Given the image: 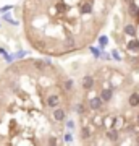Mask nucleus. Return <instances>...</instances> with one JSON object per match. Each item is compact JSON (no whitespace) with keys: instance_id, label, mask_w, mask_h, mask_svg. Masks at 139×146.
I'll return each mask as SVG.
<instances>
[{"instance_id":"obj_5","label":"nucleus","mask_w":139,"mask_h":146,"mask_svg":"<svg viewBox=\"0 0 139 146\" xmlns=\"http://www.w3.org/2000/svg\"><path fill=\"white\" fill-rule=\"evenodd\" d=\"M112 96H113L112 89H102V93H100V99H102V102H108V101L112 99Z\"/></svg>"},{"instance_id":"obj_2","label":"nucleus","mask_w":139,"mask_h":146,"mask_svg":"<svg viewBox=\"0 0 139 146\" xmlns=\"http://www.w3.org/2000/svg\"><path fill=\"white\" fill-rule=\"evenodd\" d=\"M47 106H49V107H52V109H55V107H57L58 104H60V98H58L57 94H50V96H49V98H47Z\"/></svg>"},{"instance_id":"obj_16","label":"nucleus","mask_w":139,"mask_h":146,"mask_svg":"<svg viewBox=\"0 0 139 146\" xmlns=\"http://www.w3.org/2000/svg\"><path fill=\"white\" fill-rule=\"evenodd\" d=\"M67 46L68 47H74V39H73V37H67Z\"/></svg>"},{"instance_id":"obj_1","label":"nucleus","mask_w":139,"mask_h":146,"mask_svg":"<svg viewBox=\"0 0 139 146\" xmlns=\"http://www.w3.org/2000/svg\"><path fill=\"white\" fill-rule=\"evenodd\" d=\"M89 106H91V109H92V110H99V109H100V107H102V99H100V96H94V98H91Z\"/></svg>"},{"instance_id":"obj_18","label":"nucleus","mask_w":139,"mask_h":146,"mask_svg":"<svg viewBox=\"0 0 139 146\" xmlns=\"http://www.w3.org/2000/svg\"><path fill=\"white\" fill-rule=\"evenodd\" d=\"M67 127L70 128V130H73V128H74V122H73V120H68V122H67Z\"/></svg>"},{"instance_id":"obj_12","label":"nucleus","mask_w":139,"mask_h":146,"mask_svg":"<svg viewBox=\"0 0 139 146\" xmlns=\"http://www.w3.org/2000/svg\"><path fill=\"white\" fill-rule=\"evenodd\" d=\"M63 88H65V91H71L73 89V81L71 80H67V81L63 83Z\"/></svg>"},{"instance_id":"obj_13","label":"nucleus","mask_w":139,"mask_h":146,"mask_svg":"<svg viewBox=\"0 0 139 146\" xmlns=\"http://www.w3.org/2000/svg\"><path fill=\"white\" fill-rule=\"evenodd\" d=\"M81 11H82V13H91V11H92V5H91V3H86V5H82Z\"/></svg>"},{"instance_id":"obj_10","label":"nucleus","mask_w":139,"mask_h":146,"mask_svg":"<svg viewBox=\"0 0 139 146\" xmlns=\"http://www.w3.org/2000/svg\"><path fill=\"white\" fill-rule=\"evenodd\" d=\"M107 136L110 138V141H117V140H118V133H117L115 130H110L107 133Z\"/></svg>"},{"instance_id":"obj_6","label":"nucleus","mask_w":139,"mask_h":146,"mask_svg":"<svg viewBox=\"0 0 139 146\" xmlns=\"http://www.w3.org/2000/svg\"><path fill=\"white\" fill-rule=\"evenodd\" d=\"M129 106L131 107H138L139 106V94L138 93H133L129 96Z\"/></svg>"},{"instance_id":"obj_25","label":"nucleus","mask_w":139,"mask_h":146,"mask_svg":"<svg viewBox=\"0 0 139 146\" xmlns=\"http://www.w3.org/2000/svg\"><path fill=\"white\" fill-rule=\"evenodd\" d=\"M138 143H139V136H138Z\"/></svg>"},{"instance_id":"obj_17","label":"nucleus","mask_w":139,"mask_h":146,"mask_svg":"<svg viewBox=\"0 0 139 146\" xmlns=\"http://www.w3.org/2000/svg\"><path fill=\"white\" fill-rule=\"evenodd\" d=\"M76 112H78V114H82V112H84V106H82V104H78Z\"/></svg>"},{"instance_id":"obj_11","label":"nucleus","mask_w":139,"mask_h":146,"mask_svg":"<svg viewBox=\"0 0 139 146\" xmlns=\"http://www.w3.org/2000/svg\"><path fill=\"white\" fill-rule=\"evenodd\" d=\"M99 44H100V47L103 49V47L108 44V37L107 36H100V37H99Z\"/></svg>"},{"instance_id":"obj_9","label":"nucleus","mask_w":139,"mask_h":146,"mask_svg":"<svg viewBox=\"0 0 139 146\" xmlns=\"http://www.w3.org/2000/svg\"><path fill=\"white\" fill-rule=\"evenodd\" d=\"M123 31L126 33L128 36H136V26H134V25H126Z\"/></svg>"},{"instance_id":"obj_7","label":"nucleus","mask_w":139,"mask_h":146,"mask_svg":"<svg viewBox=\"0 0 139 146\" xmlns=\"http://www.w3.org/2000/svg\"><path fill=\"white\" fill-rule=\"evenodd\" d=\"M128 5H129V15L131 16H138V20H139V8H138V5H136L134 2L128 3Z\"/></svg>"},{"instance_id":"obj_19","label":"nucleus","mask_w":139,"mask_h":146,"mask_svg":"<svg viewBox=\"0 0 139 146\" xmlns=\"http://www.w3.org/2000/svg\"><path fill=\"white\" fill-rule=\"evenodd\" d=\"M91 52H92L94 55H96V57H100V52H99L97 49H94V47H91Z\"/></svg>"},{"instance_id":"obj_23","label":"nucleus","mask_w":139,"mask_h":146,"mask_svg":"<svg viewBox=\"0 0 139 146\" xmlns=\"http://www.w3.org/2000/svg\"><path fill=\"white\" fill-rule=\"evenodd\" d=\"M125 3H131V2H133V0H123Z\"/></svg>"},{"instance_id":"obj_8","label":"nucleus","mask_w":139,"mask_h":146,"mask_svg":"<svg viewBox=\"0 0 139 146\" xmlns=\"http://www.w3.org/2000/svg\"><path fill=\"white\" fill-rule=\"evenodd\" d=\"M128 49L131 50V52H139V41H138V39L128 42Z\"/></svg>"},{"instance_id":"obj_15","label":"nucleus","mask_w":139,"mask_h":146,"mask_svg":"<svg viewBox=\"0 0 139 146\" xmlns=\"http://www.w3.org/2000/svg\"><path fill=\"white\" fill-rule=\"evenodd\" d=\"M73 141V135L71 133H65V143H71Z\"/></svg>"},{"instance_id":"obj_20","label":"nucleus","mask_w":139,"mask_h":146,"mask_svg":"<svg viewBox=\"0 0 139 146\" xmlns=\"http://www.w3.org/2000/svg\"><path fill=\"white\" fill-rule=\"evenodd\" d=\"M112 55L115 57V60H121V58H120V54H118V50H113V52H112Z\"/></svg>"},{"instance_id":"obj_21","label":"nucleus","mask_w":139,"mask_h":146,"mask_svg":"<svg viewBox=\"0 0 139 146\" xmlns=\"http://www.w3.org/2000/svg\"><path fill=\"white\" fill-rule=\"evenodd\" d=\"M34 65H36L39 70H44V63H42V62H34Z\"/></svg>"},{"instance_id":"obj_3","label":"nucleus","mask_w":139,"mask_h":146,"mask_svg":"<svg viewBox=\"0 0 139 146\" xmlns=\"http://www.w3.org/2000/svg\"><path fill=\"white\" fill-rule=\"evenodd\" d=\"M65 117H67V114H65V109H60V107H55V110H53V119L57 120V122H63L65 120Z\"/></svg>"},{"instance_id":"obj_4","label":"nucleus","mask_w":139,"mask_h":146,"mask_svg":"<svg viewBox=\"0 0 139 146\" xmlns=\"http://www.w3.org/2000/svg\"><path fill=\"white\" fill-rule=\"evenodd\" d=\"M82 88L84 89H91L94 86V78L91 76V75H86V76H82Z\"/></svg>"},{"instance_id":"obj_14","label":"nucleus","mask_w":139,"mask_h":146,"mask_svg":"<svg viewBox=\"0 0 139 146\" xmlns=\"http://www.w3.org/2000/svg\"><path fill=\"white\" fill-rule=\"evenodd\" d=\"M81 135H82V138H89V136H91V131H89V128H82V130H81Z\"/></svg>"},{"instance_id":"obj_24","label":"nucleus","mask_w":139,"mask_h":146,"mask_svg":"<svg viewBox=\"0 0 139 146\" xmlns=\"http://www.w3.org/2000/svg\"><path fill=\"white\" fill-rule=\"evenodd\" d=\"M138 123H139V115H138Z\"/></svg>"},{"instance_id":"obj_22","label":"nucleus","mask_w":139,"mask_h":146,"mask_svg":"<svg viewBox=\"0 0 139 146\" xmlns=\"http://www.w3.org/2000/svg\"><path fill=\"white\" fill-rule=\"evenodd\" d=\"M11 8V5H7V7H3V8H0V11H2V13H5V11H8Z\"/></svg>"}]
</instances>
